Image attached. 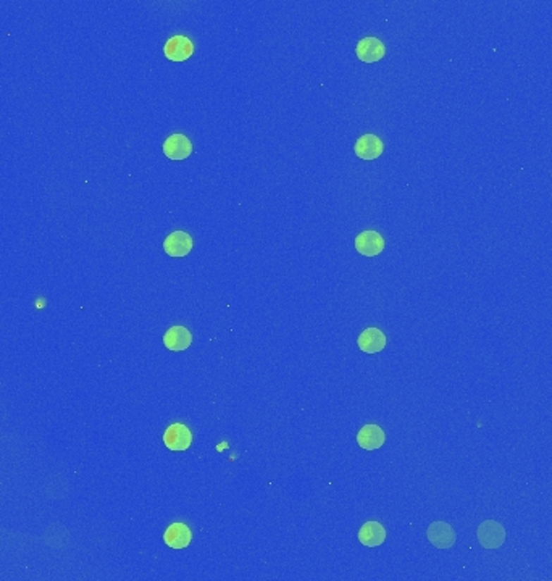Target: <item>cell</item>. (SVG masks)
<instances>
[{
  "mask_svg": "<svg viewBox=\"0 0 552 581\" xmlns=\"http://www.w3.org/2000/svg\"><path fill=\"white\" fill-rule=\"evenodd\" d=\"M478 541L484 549H498L505 541V530L494 520H486L478 528Z\"/></svg>",
  "mask_w": 552,
  "mask_h": 581,
  "instance_id": "6da1fadb",
  "label": "cell"
},
{
  "mask_svg": "<svg viewBox=\"0 0 552 581\" xmlns=\"http://www.w3.org/2000/svg\"><path fill=\"white\" fill-rule=\"evenodd\" d=\"M164 442L171 451H186L192 442V433L186 425L173 423L164 433Z\"/></svg>",
  "mask_w": 552,
  "mask_h": 581,
  "instance_id": "7a4b0ae2",
  "label": "cell"
},
{
  "mask_svg": "<svg viewBox=\"0 0 552 581\" xmlns=\"http://www.w3.org/2000/svg\"><path fill=\"white\" fill-rule=\"evenodd\" d=\"M164 54L171 62H184L194 54V44L186 36H173L166 41Z\"/></svg>",
  "mask_w": 552,
  "mask_h": 581,
  "instance_id": "3957f363",
  "label": "cell"
},
{
  "mask_svg": "<svg viewBox=\"0 0 552 581\" xmlns=\"http://www.w3.org/2000/svg\"><path fill=\"white\" fill-rule=\"evenodd\" d=\"M355 54L359 60L365 63H375L380 62L386 54V47L378 37H364L357 42Z\"/></svg>",
  "mask_w": 552,
  "mask_h": 581,
  "instance_id": "277c9868",
  "label": "cell"
},
{
  "mask_svg": "<svg viewBox=\"0 0 552 581\" xmlns=\"http://www.w3.org/2000/svg\"><path fill=\"white\" fill-rule=\"evenodd\" d=\"M428 541L438 549H450L455 542V531L446 522H434L427 531Z\"/></svg>",
  "mask_w": 552,
  "mask_h": 581,
  "instance_id": "5b68a950",
  "label": "cell"
},
{
  "mask_svg": "<svg viewBox=\"0 0 552 581\" xmlns=\"http://www.w3.org/2000/svg\"><path fill=\"white\" fill-rule=\"evenodd\" d=\"M355 249L362 256L375 257L383 252L384 239L378 231H362L355 237Z\"/></svg>",
  "mask_w": 552,
  "mask_h": 581,
  "instance_id": "8992f818",
  "label": "cell"
},
{
  "mask_svg": "<svg viewBox=\"0 0 552 581\" xmlns=\"http://www.w3.org/2000/svg\"><path fill=\"white\" fill-rule=\"evenodd\" d=\"M192 237L186 231H173L164 241V249L171 257H186L192 251Z\"/></svg>",
  "mask_w": 552,
  "mask_h": 581,
  "instance_id": "52a82bcc",
  "label": "cell"
},
{
  "mask_svg": "<svg viewBox=\"0 0 552 581\" xmlns=\"http://www.w3.org/2000/svg\"><path fill=\"white\" fill-rule=\"evenodd\" d=\"M164 154L170 160H184L192 154V142L189 141L188 136L176 132V135L166 137L164 142Z\"/></svg>",
  "mask_w": 552,
  "mask_h": 581,
  "instance_id": "ba28073f",
  "label": "cell"
},
{
  "mask_svg": "<svg viewBox=\"0 0 552 581\" xmlns=\"http://www.w3.org/2000/svg\"><path fill=\"white\" fill-rule=\"evenodd\" d=\"M384 151V144L380 137L375 135H364L357 139L354 146V152L362 160H375L380 157Z\"/></svg>",
  "mask_w": 552,
  "mask_h": 581,
  "instance_id": "9c48e42d",
  "label": "cell"
},
{
  "mask_svg": "<svg viewBox=\"0 0 552 581\" xmlns=\"http://www.w3.org/2000/svg\"><path fill=\"white\" fill-rule=\"evenodd\" d=\"M164 541L171 549H186L192 541V531L186 523H171L165 531Z\"/></svg>",
  "mask_w": 552,
  "mask_h": 581,
  "instance_id": "30bf717a",
  "label": "cell"
},
{
  "mask_svg": "<svg viewBox=\"0 0 552 581\" xmlns=\"http://www.w3.org/2000/svg\"><path fill=\"white\" fill-rule=\"evenodd\" d=\"M386 336L378 328H367L357 339L359 349L365 354H376L386 347Z\"/></svg>",
  "mask_w": 552,
  "mask_h": 581,
  "instance_id": "8fae6325",
  "label": "cell"
},
{
  "mask_svg": "<svg viewBox=\"0 0 552 581\" xmlns=\"http://www.w3.org/2000/svg\"><path fill=\"white\" fill-rule=\"evenodd\" d=\"M192 342V335L191 331L184 326H171L170 330H166V333L164 335V344L166 349L175 352L186 351V349L191 346Z\"/></svg>",
  "mask_w": 552,
  "mask_h": 581,
  "instance_id": "7c38bea8",
  "label": "cell"
},
{
  "mask_svg": "<svg viewBox=\"0 0 552 581\" xmlns=\"http://www.w3.org/2000/svg\"><path fill=\"white\" fill-rule=\"evenodd\" d=\"M384 441H386V435H384V431L378 425H365L359 431V435H357L359 446L367 451L380 449L384 444Z\"/></svg>",
  "mask_w": 552,
  "mask_h": 581,
  "instance_id": "4fadbf2b",
  "label": "cell"
},
{
  "mask_svg": "<svg viewBox=\"0 0 552 581\" xmlns=\"http://www.w3.org/2000/svg\"><path fill=\"white\" fill-rule=\"evenodd\" d=\"M359 539L367 547L381 546L386 541V530L380 522H367L359 531Z\"/></svg>",
  "mask_w": 552,
  "mask_h": 581,
  "instance_id": "5bb4252c",
  "label": "cell"
}]
</instances>
